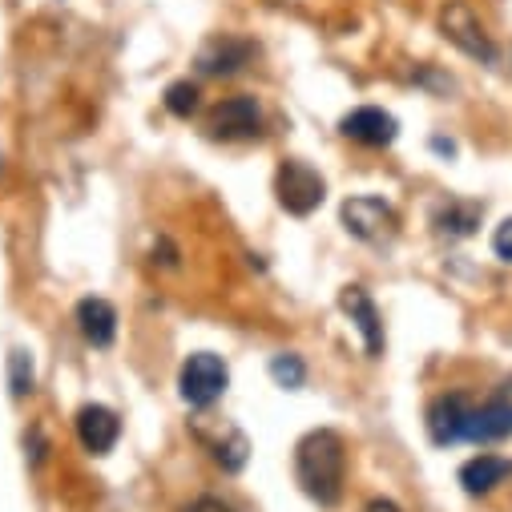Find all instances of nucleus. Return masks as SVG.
<instances>
[{
    "instance_id": "nucleus-5",
    "label": "nucleus",
    "mask_w": 512,
    "mask_h": 512,
    "mask_svg": "<svg viewBox=\"0 0 512 512\" xmlns=\"http://www.w3.org/2000/svg\"><path fill=\"white\" fill-rule=\"evenodd\" d=\"M512 436V375L504 379V388L468 412V436L464 440H480V444H492V440H504Z\"/></svg>"
},
{
    "instance_id": "nucleus-12",
    "label": "nucleus",
    "mask_w": 512,
    "mask_h": 512,
    "mask_svg": "<svg viewBox=\"0 0 512 512\" xmlns=\"http://www.w3.org/2000/svg\"><path fill=\"white\" fill-rule=\"evenodd\" d=\"M508 476H512V464H508L504 456H492V452H480V456H472V460L460 468V484H464V492H472V496L492 492V488L504 484Z\"/></svg>"
},
{
    "instance_id": "nucleus-13",
    "label": "nucleus",
    "mask_w": 512,
    "mask_h": 512,
    "mask_svg": "<svg viewBox=\"0 0 512 512\" xmlns=\"http://www.w3.org/2000/svg\"><path fill=\"white\" fill-rule=\"evenodd\" d=\"M77 327L93 347H109L117 335V311L105 299H81L77 303Z\"/></svg>"
},
{
    "instance_id": "nucleus-17",
    "label": "nucleus",
    "mask_w": 512,
    "mask_h": 512,
    "mask_svg": "<svg viewBox=\"0 0 512 512\" xmlns=\"http://www.w3.org/2000/svg\"><path fill=\"white\" fill-rule=\"evenodd\" d=\"M25 392H33V363L25 351H17L13 355V396H25Z\"/></svg>"
},
{
    "instance_id": "nucleus-8",
    "label": "nucleus",
    "mask_w": 512,
    "mask_h": 512,
    "mask_svg": "<svg viewBox=\"0 0 512 512\" xmlns=\"http://www.w3.org/2000/svg\"><path fill=\"white\" fill-rule=\"evenodd\" d=\"M263 125V113L254 97H226L210 109V134L214 138H254Z\"/></svg>"
},
{
    "instance_id": "nucleus-4",
    "label": "nucleus",
    "mask_w": 512,
    "mask_h": 512,
    "mask_svg": "<svg viewBox=\"0 0 512 512\" xmlns=\"http://www.w3.org/2000/svg\"><path fill=\"white\" fill-rule=\"evenodd\" d=\"M275 190H279V202L291 214H311L323 202V194H327L323 178L307 162H283L279 166V178H275Z\"/></svg>"
},
{
    "instance_id": "nucleus-20",
    "label": "nucleus",
    "mask_w": 512,
    "mask_h": 512,
    "mask_svg": "<svg viewBox=\"0 0 512 512\" xmlns=\"http://www.w3.org/2000/svg\"><path fill=\"white\" fill-rule=\"evenodd\" d=\"M363 512H400V508H396L392 500H371V504H367Z\"/></svg>"
},
{
    "instance_id": "nucleus-15",
    "label": "nucleus",
    "mask_w": 512,
    "mask_h": 512,
    "mask_svg": "<svg viewBox=\"0 0 512 512\" xmlns=\"http://www.w3.org/2000/svg\"><path fill=\"white\" fill-rule=\"evenodd\" d=\"M166 109H170V113H178V117H190V113L198 109V89H194L190 81L170 85V89H166Z\"/></svg>"
},
{
    "instance_id": "nucleus-7",
    "label": "nucleus",
    "mask_w": 512,
    "mask_h": 512,
    "mask_svg": "<svg viewBox=\"0 0 512 512\" xmlns=\"http://www.w3.org/2000/svg\"><path fill=\"white\" fill-rule=\"evenodd\" d=\"M339 130L351 138V142H363V146H392L396 134H400V125L388 109H379V105H359L351 109L343 121H339Z\"/></svg>"
},
{
    "instance_id": "nucleus-3",
    "label": "nucleus",
    "mask_w": 512,
    "mask_h": 512,
    "mask_svg": "<svg viewBox=\"0 0 512 512\" xmlns=\"http://www.w3.org/2000/svg\"><path fill=\"white\" fill-rule=\"evenodd\" d=\"M440 33H444L460 53H468V57H476V61H488V65L496 61V49H492V41H488L480 17L464 5V0H448V5L440 9Z\"/></svg>"
},
{
    "instance_id": "nucleus-18",
    "label": "nucleus",
    "mask_w": 512,
    "mask_h": 512,
    "mask_svg": "<svg viewBox=\"0 0 512 512\" xmlns=\"http://www.w3.org/2000/svg\"><path fill=\"white\" fill-rule=\"evenodd\" d=\"M492 250H496V259L512 263V218H504V222L496 226V234H492Z\"/></svg>"
},
{
    "instance_id": "nucleus-9",
    "label": "nucleus",
    "mask_w": 512,
    "mask_h": 512,
    "mask_svg": "<svg viewBox=\"0 0 512 512\" xmlns=\"http://www.w3.org/2000/svg\"><path fill=\"white\" fill-rule=\"evenodd\" d=\"M117 432H121V424H117V416H113L109 408L89 404V408L77 412V440H81L85 452L105 456V452L117 444Z\"/></svg>"
},
{
    "instance_id": "nucleus-16",
    "label": "nucleus",
    "mask_w": 512,
    "mask_h": 512,
    "mask_svg": "<svg viewBox=\"0 0 512 512\" xmlns=\"http://www.w3.org/2000/svg\"><path fill=\"white\" fill-rule=\"evenodd\" d=\"M271 375L283 383V388H299V383H303V359L299 355H275L271 359Z\"/></svg>"
},
{
    "instance_id": "nucleus-19",
    "label": "nucleus",
    "mask_w": 512,
    "mask_h": 512,
    "mask_svg": "<svg viewBox=\"0 0 512 512\" xmlns=\"http://www.w3.org/2000/svg\"><path fill=\"white\" fill-rule=\"evenodd\" d=\"M186 512H230L226 504H218V500H210V496H202V500H194Z\"/></svg>"
},
{
    "instance_id": "nucleus-11",
    "label": "nucleus",
    "mask_w": 512,
    "mask_h": 512,
    "mask_svg": "<svg viewBox=\"0 0 512 512\" xmlns=\"http://www.w3.org/2000/svg\"><path fill=\"white\" fill-rule=\"evenodd\" d=\"M339 303H343V311L351 315L355 331L363 335L367 355H383V323H379V311H375V303L367 299V291H363V287H347Z\"/></svg>"
},
{
    "instance_id": "nucleus-14",
    "label": "nucleus",
    "mask_w": 512,
    "mask_h": 512,
    "mask_svg": "<svg viewBox=\"0 0 512 512\" xmlns=\"http://www.w3.org/2000/svg\"><path fill=\"white\" fill-rule=\"evenodd\" d=\"M246 45H238V41H214L206 53H202V73H210V77H222V73H234L242 61H246Z\"/></svg>"
},
{
    "instance_id": "nucleus-10",
    "label": "nucleus",
    "mask_w": 512,
    "mask_h": 512,
    "mask_svg": "<svg viewBox=\"0 0 512 512\" xmlns=\"http://www.w3.org/2000/svg\"><path fill=\"white\" fill-rule=\"evenodd\" d=\"M468 400L464 396H440L428 408V432L436 444H456L468 436Z\"/></svg>"
},
{
    "instance_id": "nucleus-1",
    "label": "nucleus",
    "mask_w": 512,
    "mask_h": 512,
    "mask_svg": "<svg viewBox=\"0 0 512 512\" xmlns=\"http://www.w3.org/2000/svg\"><path fill=\"white\" fill-rule=\"evenodd\" d=\"M295 476L303 484V492L319 504H335L343 496V476H347V456H343V440L335 432H311L299 440L295 448Z\"/></svg>"
},
{
    "instance_id": "nucleus-2",
    "label": "nucleus",
    "mask_w": 512,
    "mask_h": 512,
    "mask_svg": "<svg viewBox=\"0 0 512 512\" xmlns=\"http://www.w3.org/2000/svg\"><path fill=\"white\" fill-rule=\"evenodd\" d=\"M226 383H230L226 363L218 355H210V351H194L178 371V392H182V400L190 408H210L226 392Z\"/></svg>"
},
{
    "instance_id": "nucleus-6",
    "label": "nucleus",
    "mask_w": 512,
    "mask_h": 512,
    "mask_svg": "<svg viewBox=\"0 0 512 512\" xmlns=\"http://www.w3.org/2000/svg\"><path fill=\"white\" fill-rule=\"evenodd\" d=\"M343 222L355 238L363 242H375L383 238L392 226H396V210L383 202V198H371V194H359V198H347L343 202Z\"/></svg>"
}]
</instances>
